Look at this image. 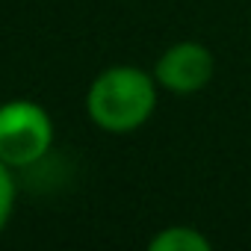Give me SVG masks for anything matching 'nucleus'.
Returning a JSON list of instances; mask_svg holds the SVG:
<instances>
[{"instance_id":"f257e3e1","label":"nucleus","mask_w":251,"mask_h":251,"mask_svg":"<svg viewBox=\"0 0 251 251\" xmlns=\"http://www.w3.org/2000/svg\"><path fill=\"white\" fill-rule=\"evenodd\" d=\"M157 106V77L133 65L106 68L86 95L89 118L106 133H130L151 118Z\"/></svg>"},{"instance_id":"20e7f679","label":"nucleus","mask_w":251,"mask_h":251,"mask_svg":"<svg viewBox=\"0 0 251 251\" xmlns=\"http://www.w3.org/2000/svg\"><path fill=\"white\" fill-rule=\"evenodd\" d=\"M148 245H151V251H210V239L186 225L160 230Z\"/></svg>"},{"instance_id":"f03ea898","label":"nucleus","mask_w":251,"mask_h":251,"mask_svg":"<svg viewBox=\"0 0 251 251\" xmlns=\"http://www.w3.org/2000/svg\"><path fill=\"white\" fill-rule=\"evenodd\" d=\"M53 142V124L33 100H9L0 106V160L9 169L39 163Z\"/></svg>"},{"instance_id":"39448f33","label":"nucleus","mask_w":251,"mask_h":251,"mask_svg":"<svg viewBox=\"0 0 251 251\" xmlns=\"http://www.w3.org/2000/svg\"><path fill=\"white\" fill-rule=\"evenodd\" d=\"M15 207V180H12V169L0 160V230L6 227L9 216Z\"/></svg>"},{"instance_id":"7ed1b4c3","label":"nucleus","mask_w":251,"mask_h":251,"mask_svg":"<svg viewBox=\"0 0 251 251\" xmlns=\"http://www.w3.org/2000/svg\"><path fill=\"white\" fill-rule=\"evenodd\" d=\"M213 74H216V56L201 42H177V45H172L157 59V68H154L157 83L166 92H175V95L201 92L204 86H210Z\"/></svg>"}]
</instances>
